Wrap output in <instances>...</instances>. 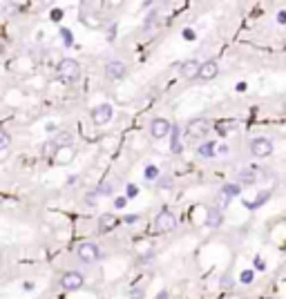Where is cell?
I'll use <instances>...</instances> for the list:
<instances>
[{
	"label": "cell",
	"instance_id": "6da1fadb",
	"mask_svg": "<svg viewBox=\"0 0 286 299\" xmlns=\"http://www.w3.org/2000/svg\"><path fill=\"white\" fill-rule=\"evenodd\" d=\"M56 76L63 83H74L80 76V65L76 60H72V58H63L56 67Z\"/></svg>",
	"mask_w": 286,
	"mask_h": 299
},
{
	"label": "cell",
	"instance_id": "7a4b0ae2",
	"mask_svg": "<svg viewBox=\"0 0 286 299\" xmlns=\"http://www.w3.org/2000/svg\"><path fill=\"white\" fill-rule=\"evenodd\" d=\"M239 185H232V183H228V185H223L221 190L217 192V196H214V208H219V210H223L226 208L228 203H230L232 199H235V196H239Z\"/></svg>",
	"mask_w": 286,
	"mask_h": 299
},
{
	"label": "cell",
	"instance_id": "3957f363",
	"mask_svg": "<svg viewBox=\"0 0 286 299\" xmlns=\"http://www.w3.org/2000/svg\"><path fill=\"white\" fill-rule=\"evenodd\" d=\"M174 226H177V217H174L170 210H161L154 219V228L156 232H172Z\"/></svg>",
	"mask_w": 286,
	"mask_h": 299
},
{
	"label": "cell",
	"instance_id": "277c9868",
	"mask_svg": "<svg viewBox=\"0 0 286 299\" xmlns=\"http://www.w3.org/2000/svg\"><path fill=\"white\" fill-rule=\"evenodd\" d=\"M208 129H210L208 120H206V119H195V120H190V123H188L186 134H188V138H201V136H206V134H208Z\"/></svg>",
	"mask_w": 286,
	"mask_h": 299
},
{
	"label": "cell",
	"instance_id": "5b68a950",
	"mask_svg": "<svg viewBox=\"0 0 286 299\" xmlns=\"http://www.w3.org/2000/svg\"><path fill=\"white\" fill-rule=\"evenodd\" d=\"M61 284H63V288H65V290H78V288H83L85 277L80 275L78 270H70V272H65V275H63Z\"/></svg>",
	"mask_w": 286,
	"mask_h": 299
},
{
	"label": "cell",
	"instance_id": "8992f818",
	"mask_svg": "<svg viewBox=\"0 0 286 299\" xmlns=\"http://www.w3.org/2000/svg\"><path fill=\"white\" fill-rule=\"evenodd\" d=\"M74 156H76L74 145H61L56 150V154L52 156V163L54 165H67V163H72V161H74Z\"/></svg>",
	"mask_w": 286,
	"mask_h": 299
},
{
	"label": "cell",
	"instance_id": "52a82bcc",
	"mask_svg": "<svg viewBox=\"0 0 286 299\" xmlns=\"http://www.w3.org/2000/svg\"><path fill=\"white\" fill-rule=\"evenodd\" d=\"M98 248H96V243H92V241H85V243H80L78 245V257H80V261H85V263H94V261H98Z\"/></svg>",
	"mask_w": 286,
	"mask_h": 299
},
{
	"label": "cell",
	"instance_id": "ba28073f",
	"mask_svg": "<svg viewBox=\"0 0 286 299\" xmlns=\"http://www.w3.org/2000/svg\"><path fill=\"white\" fill-rule=\"evenodd\" d=\"M170 132H172V125H170L168 119H154V120H152L150 134L154 138H163V136H168Z\"/></svg>",
	"mask_w": 286,
	"mask_h": 299
},
{
	"label": "cell",
	"instance_id": "9c48e42d",
	"mask_svg": "<svg viewBox=\"0 0 286 299\" xmlns=\"http://www.w3.org/2000/svg\"><path fill=\"white\" fill-rule=\"evenodd\" d=\"M250 152H253L255 156H259V159H262V156H268V154H273V143L268 141V138L259 136L250 143Z\"/></svg>",
	"mask_w": 286,
	"mask_h": 299
},
{
	"label": "cell",
	"instance_id": "30bf717a",
	"mask_svg": "<svg viewBox=\"0 0 286 299\" xmlns=\"http://www.w3.org/2000/svg\"><path fill=\"white\" fill-rule=\"evenodd\" d=\"M110 119H112V107L107 105V103H103V105H98L92 110L94 125H105V123H110Z\"/></svg>",
	"mask_w": 286,
	"mask_h": 299
},
{
	"label": "cell",
	"instance_id": "8fae6325",
	"mask_svg": "<svg viewBox=\"0 0 286 299\" xmlns=\"http://www.w3.org/2000/svg\"><path fill=\"white\" fill-rule=\"evenodd\" d=\"M199 71H201V62L197 60H186L181 62V76L183 78H199Z\"/></svg>",
	"mask_w": 286,
	"mask_h": 299
},
{
	"label": "cell",
	"instance_id": "7c38bea8",
	"mask_svg": "<svg viewBox=\"0 0 286 299\" xmlns=\"http://www.w3.org/2000/svg\"><path fill=\"white\" fill-rule=\"evenodd\" d=\"M219 74V65L214 60H206L201 62V71H199V80H210Z\"/></svg>",
	"mask_w": 286,
	"mask_h": 299
},
{
	"label": "cell",
	"instance_id": "4fadbf2b",
	"mask_svg": "<svg viewBox=\"0 0 286 299\" xmlns=\"http://www.w3.org/2000/svg\"><path fill=\"white\" fill-rule=\"evenodd\" d=\"M105 74L110 76V78H121V76H125V62L121 60H110L105 65Z\"/></svg>",
	"mask_w": 286,
	"mask_h": 299
},
{
	"label": "cell",
	"instance_id": "5bb4252c",
	"mask_svg": "<svg viewBox=\"0 0 286 299\" xmlns=\"http://www.w3.org/2000/svg\"><path fill=\"white\" fill-rule=\"evenodd\" d=\"M116 226H119V219H116V214H112V212L101 214V219H98V228H101V232L114 230Z\"/></svg>",
	"mask_w": 286,
	"mask_h": 299
},
{
	"label": "cell",
	"instance_id": "9a60e30c",
	"mask_svg": "<svg viewBox=\"0 0 286 299\" xmlns=\"http://www.w3.org/2000/svg\"><path fill=\"white\" fill-rule=\"evenodd\" d=\"M219 223H221V210H219V208H208V212H206V226L217 228Z\"/></svg>",
	"mask_w": 286,
	"mask_h": 299
},
{
	"label": "cell",
	"instance_id": "2e32d148",
	"mask_svg": "<svg viewBox=\"0 0 286 299\" xmlns=\"http://www.w3.org/2000/svg\"><path fill=\"white\" fill-rule=\"evenodd\" d=\"M170 145H172V152L174 154H179L181 152V143H179V127L174 125L172 127V136H170Z\"/></svg>",
	"mask_w": 286,
	"mask_h": 299
},
{
	"label": "cell",
	"instance_id": "e0dca14e",
	"mask_svg": "<svg viewBox=\"0 0 286 299\" xmlns=\"http://www.w3.org/2000/svg\"><path fill=\"white\" fill-rule=\"evenodd\" d=\"M58 147H61V145H58V143L52 138V141H47V143H45V145H43V154L52 159V156L56 154V150H58Z\"/></svg>",
	"mask_w": 286,
	"mask_h": 299
},
{
	"label": "cell",
	"instance_id": "ac0fdd59",
	"mask_svg": "<svg viewBox=\"0 0 286 299\" xmlns=\"http://www.w3.org/2000/svg\"><path fill=\"white\" fill-rule=\"evenodd\" d=\"M199 154L206 156V159H208V156H214V143H206V145H201Z\"/></svg>",
	"mask_w": 286,
	"mask_h": 299
},
{
	"label": "cell",
	"instance_id": "d6986e66",
	"mask_svg": "<svg viewBox=\"0 0 286 299\" xmlns=\"http://www.w3.org/2000/svg\"><path fill=\"white\" fill-rule=\"evenodd\" d=\"M239 181H241V183H255L253 170H241V172H239Z\"/></svg>",
	"mask_w": 286,
	"mask_h": 299
},
{
	"label": "cell",
	"instance_id": "ffe728a7",
	"mask_svg": "<svg viewBox=\"0 0 286 299\" xmlns=\"http://www.w3.org/2000/svg\"><path fill=\"white\" fill-rule=\"evenodd\" d=\"M159 177V168L156 165H147L145 168V179H156Z\"/></svg>",
	"mask_w": 286,
	"mask_h": 299
},
{
	"label": "cell",
	"instance_id": "44dd1931",
	"mask_svg": "<svg viewBox=\"0 0 286 299\" xmlns=\"http://www.w3.org/2000/svg\"><path fill=\"white\" fill-rule=\"evenodd\" d=\"M56 143L58 145H72V136L70 134H61V136H56Z\"/></svg>",
	"mask_w": 286,
	"mask_h": 299
},
{
	"label": "cell",
	"instance_id": "7402d4cb",
	"mask_svg": "<svg viewBox=\"0 0 286 299\" xmlns=\"http://www.w3.org/2000/svg\"><path fill=\"white\" fill-rule=\"evenodd\" d=\"M0 136H2V138H0V147H2V152H4V150L9 147V143H11V136H9L7 132H2Z\"/></svg>",
	"mask_w": 286,
	"mask_h": 299
},
{
	"label": "cell",
	"instance_id": "603a6c76",
	"mask_svg": "<svg viewBox=\"0 0 286 299\" xmlns=\"http://www.w3.org/2000/svg\"><path fill=\"white\" fill-rule=\"evenodd\" d=\"M253 270H244L241 272V281H244V284H250V281H253Z\"/></svg>",
	"mask_w": 286,
	"mask_h": 299
},
{
	"label": "cell",
	"instance_id": "cb8c5ba5",
	"mask_svg": "<svg viewBox=\"0 0 286 299\" xmlns=\"http://www.w3.org/2000/svg\"><path fill=\"white\" fill-rule=\"evenodd\" d=\"M98 194H107V196H110L112 194V185H110V183H103V185L98 187Z\"/></svg>",
	"mask_w": 286,
	"mask_h": 299
},
{
	"label": "cell",
	"instance_id": "d4e9b609",
	"mask_svg": "<svg viewBox=\"0 0 286 299\" xmlns=\"http://www.w3.org/2000/svg\"><path fill=\"white\" fill-rule=\"evenodd\" d=\"M130 297H132V299H143V297H145V293H143V290H132V293H130Z\"/></svg>",
	"mask_w": 286,
	"mask_h": 299
},
{
	"label": "cell",
	"instance_id": "484cf974",
	"mask_svg": "<svg viewBox=\"0 0 286 299\" xmlns=\"http://www.w3.org/2000/svg\"><path fill=\"white\" fill-rule=\"evenodd\" d=\"M137 194H139V187L134 185V183H132V185H128V196H137Z\"/></svg>",
	"mask_w": 286,
	"mask_h": 299
},
{
	"label": "cell",
	"instance_id": "4316f807",
	"mask_svg": "<svg viewBox=\"0 0 286 299\" xmlns=\"http://www.w3.org/2000/svg\"><path fill=\"white\" fill-rule=\"evenodd\" d=\"M61 18H63V11H61V9H54V11H52V20H61Z\"/></svg>",
	"mask_w": 286,
	"mask_h": 299
},
{
	"label": "cell",
	"instance_id": "83f0119b",
	"mask_svg": "<svg viewBox=\"0 0 286 299\" xmlns=\"http://www.w3.org/2000/svg\"><path fill=\"white\" fill-rule=\"evenodd\" d=\"M125 203H128V199H125V196H119V199H116V208H123Z\"/></svg>",
	"mask_w": 286,
	"mask_h": 299
},
{
	"label": "cell",
	"instance_id": "f1b7e54d",
	"mask_svg": "<svg viewBox=\"0 0 286 299\" xmlns=\"http://www.w3.org/2000/svg\"><path fill=\"white\" fill-rule=\"evenodd\" d=\"M85 201H87V203H92V205H94V201H96V194H87V196H85Z\"/></svg>",
	"mask_w": 286,
	"mask_h": 299
},
{
	"label": "cell",
	"instance_id": "f546056e",
	"mask_svg": "<svg viewBox=\"0 0 286 299\" xmlns=\"http://www.w3.org/2000/svg\"><path fill=\"white\" fill-rule=\"evenodd\" d=\"M183 36H186V38H188V40H190V38H195V34H192V31H190V29H188V31H183Z\"/></svg>",
	"mask_w": 286,
	"mask_h": 299
},
{
	"label": "cell",
	"instance_id": "4dcf8cb0",
	"mask_svg": "<svg viewBox=\"0 0 286 299\" xmlns=\"http://www.w3.org/2000/svg\"><path fill=\"white\" fill-rule=\"evenodd\" d=\"M277 20H280V22H286V13H284V11H282V13H280V16H277Z\"/></svg>",
	"mask_w": 286,
	"mask_h": 299
}]
</instances>
